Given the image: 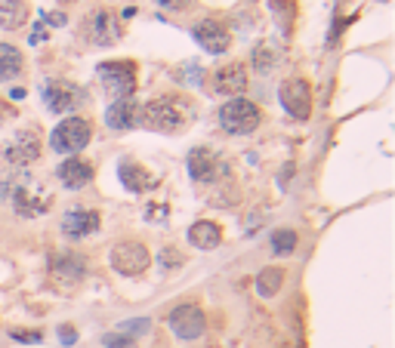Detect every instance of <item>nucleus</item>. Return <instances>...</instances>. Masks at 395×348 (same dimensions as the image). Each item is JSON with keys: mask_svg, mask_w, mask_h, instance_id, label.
Returning <instances> with one entry per match:
<instances>
[{"mask_svg": "<svg viewBox=\"0 0 395 348\" xmlns=\"http://www.w3.org/2000/svg\"><path fill=\"white\" fill-rule=\"evenodd\" d=\"M191 117V108L182 96H173V92H164V96H155L148 105L139 108V124L148 126L155 133H179L186 130Z\"/></svg>", "mask_w": 395, "mask_h": 348, "instance_id": "1", "label": "nucleus"}, {"mask_svg": "<svg viewBox=\"0 0 395 348\" xmlns=\"http://www.w3.org/2000/svg\"><path fill=\"white\" fill-rule=\"evenodd\" d=\"M6 198H10L16 216H25V219L44 216L49 210V203H53V194H49L37 179H28V176L16 182L13 188H6Z\"/></svg>", "mask_w": 395, "mask_h": 348, "instance_id": "2", "label": "nucleus"}, {"mask_svg": "<svg viewBox=\"0 0 395 348\" xmlns=\"http://www.w3.org/2000/svg\"><path fill=\"white\" fill-rule=\"evenodd\" d=\"M90 139H93V126H90L87 117H65L49 133V148L59 151V155H78L90 145Z\"/></svg>", "mask_w": 395, "mask_h": 348, "instance_id": "3", "label": "nucleus"}, {"mask_svg": "<svg viewBox=\"0 0 395 348\" xmlns=\"http://www.w3.org/2000/svg\"><path fill=\"white\" fill-rule=\"evenodd\" d=\"M259 121H263L259 108L250 99H244V96H235V99H229L220 108V126L229 136H247V133H254L257 126H259Z\"/></svg>", "mask_w": 395, "mask_h": 348, "instance_id": "4", "label": "nucleus"}, {"mask_svg": "<svg viewBox=\"0 0 395 348\" xmlns=\"http://www.w3.org/2000/svg\"><path fill=\"white\" fill-rule=\"evenodd\" d=\"M96 74L112 102L133 99V92H136V65L133 62H105L96 68Z\"/></svg>", "mask_w": 395, "mask_h": 348, "instance_id": "5", "label": "nucleus"}, {"mask_svg": "<svg viewBox=\"0 0 395 348\" xmlns=\"http://www.w3.org/2000/svg\"><path fill=\"white\" fill-rule=\"evenodd\" d=\"M81 34L90 47H114L121 40V22L114 19L112 10H93L87 19L81 22Z\"/></svg>", "mask_w": 395, "mask_h": 348, "instance_id": "6", "label": "nucleus"}, {"mask_svg": "<svg viewBox=\"0 0 395 348\" xmlns=\"http://www.w3.org/2000/svg\"><path fill=\"white\" fill-rule=\"evenodd\" d=\"M108 259H112V268L117 271V275H124V277H139L142 271H148V265H151L148 247H142L139 241L114 244L112 253H108Z\"/></svg>", "mask_w": 395, "mask_h": 348, "instance_id": "7", "label": "nucleus"}, {"mask_svg": "<svg viewBox=\"0 0 395 348\" xmlns=\"http://www.w3.org/2000/svg\"><path fill=\"white\" fill-rule=\"evenodd\" d=\"M40 92H44V105L49 108L53 114H65V112H74V108L81 105L83 99V90L81 87H74V83L69 80H44V87H40Z\"/></svg>", "mask_w": 395, "mask_h": 348, "instance_id": "8", "label": "nucleus"}, {"mask_svg": "<svg viewBox=\"0 0 395 348\" xmlns=\"http://www.w3.org/2000/svg\"><path fill=\"white\" fill-rule=\"evenodd\" d=\"M40 136L35 130H19V133H13L10 139H6V145H4V160L10 167H28V164H35V160L40 157Z\"/></svg>", "mask_w": 395, "mask_h": 348, "instance_id": "9", "label": "nucleus"}, {"mask_svg": "<svg viewBox=\"0 0 395 348\" xmlns=\"http://www.w3.org/2000/svg\"><path fill=\"white\" fill-rule=\"evenodd\" d=\"M278 99L281 105L288 108L290 117H297V121H309V114H312V90H309V83L302 78H288L278 87Z\"/></svg>", "mask_w": 395, "mask_h": 348, "instance_id": "10", "label": "nucleus"}, {"mask_svg": "<svg viewBox=\"0 0 395 348\" xmlns=\"http://www.w3.org/2000/svg\"><path fill=\"white\" fill-rule=\"evenodd\" d=\"M225 160L216 155V151H210V148H195L189 155V176L195 182L201 185H213V182H220L223 176H225Z\"/></svg>", "mask_w": 395, "mask_h": 348, "instance_id": "11", "label": "nucleus"}, {"mask_svg": "<svg viewBox=\"0 0 395 348\" xmlns=\"http://www.w3.org/2000/svg\"><path fill=\"white\" fill-rule=\"evenodd\" d=\"M191 37H195L198 47L207 49L210 56H220L232 47V31H229V25L220 19H201L195 28H191Z\"/></svg>", "mask_w": 395, "mask_h": 348, "instance_id": "12", "label": "nucleus"}, {"mask_svg": "<svg viewBox=\"0 0 395 348\" xmlns=\"http://www.w3.org/2000/svg\"><path fill=\"white\" fill-rule=\"evenodd\" d=\"M167 324H170L176 339H186L189 342V339L204 336L207 320H204V311H201L198 305H176L170 311V318H167Z\"/></svg>", "mask_w": 395, "mask_h": 348, "instance_id": "13", "label": "nucleus"}, {"mask_svg": "<svg viewBox=\"0 0 395 348\" xmlns=\"http://www.w3.org/2000/svg\"><path fill=\"white\" fill-rule=\"evenodd\" d=\"M213 90L220 96H241L247 90V65L244 62H229L213 71Z\"/></svg>", "mask_w": 395, "mask_h": 348, "instance_id": "14", "label": "nucleus"}, {"mask_svg": "<svg viewBox=\"0 0 395 348\" xmlns=\"http://www.w3.org/2000/svg\"><path fill=\"white\" fill-rule=\"evenodd\" d=\"M99 225H102V219H99L96 210H69V213L62 216V234L74 237V241L99 232Z\"/></svg>", "mask_w": 395, "mask_h": 348, "instance_id": "15", "label": "nucleus"}, {"mask_svg": "<svg viewBox=\"0 0 395 348\" xmlns=\"http://www.w3.org/2000/svg\"><path fill=\"white\" fill-rule=\"evenodd\" d=\"M117 179H121L124 188L133 191V194H142V191L155 188V176H151L142 164L130 160V157H124L121 164H117Z\"/></svg>", "mask_w": 395, "mask_h": 348, "instance_id": "16", "label": "nucleus"}, {"mask_svg": "<svg viewBox=\"0 0 395 348\" xmlns=\"http://www.w3.org/2000/svg\"><path fill=\"white\" fill-rule=\"evenodd\" d=\"M56 176H59V182H62L65 188L78 191V188H87V185L93 182V167H90L87 160H81V157H69V160L59 164Z\"/></svg>", "mask_w": 395, "mask_h": 348, "instance_id": "17", "label": "nucleus"}, {"mask_svg": "<svg viewBox=\"0 0 395 348\" xmlns=\"http://www.w3.org/2000/svg\"><path fill=\"white\" fill-rule=\"evenodd\" d=\"M105 124L112 130H133L139 124V105L133 99H117L105 108Z\"/></svg>", "mask_w": 395, "mask_h": 348, "instance_id": "18", "label": "nucleus"}, {"mask_svg": "<svg viewBox=\"0 0 395 348\" xmlns=\"http://www.w3.org/2000/svg\"><path fill=\"white\" fill-rule=\"evenodd\" d=\"M278 65H281V47L272 44V40H259L254 53H250V68L257 74H272Z\"/></svg>", "mask_w": 395, "mask_h": 348, "instance_id": "19", "label": "nucleus"}, {"mask_svg": "<svg viewBox=\"0 0 395 348\" xmlns=\"http://www.w3.org/2000/svg\"><path fill=\"white\" fill-rule=\"evenodd\" d=\"M53 275L62 277V281L78 284L81 277L87 275V262H83L81 253H56L53 256Z\"/></svg>", "mask_w": 395, "mask_h": 348, "instance_id": "20", "label": "nucleus"}, {"mask_svg": "<svg viewBox=\"0 0 395 348\" xmlns=\"http://www.w3.org/2000/svg\"><path fill=\"white\" fill-rule=\"evenodd\" d=\"M223 241V228L216 222H207V219H201V222H195L189 228V244L198 250H216Z\"/></svg>", "mask_w": 395, "mask_h": 348, "instance_id": "21", "label": "nucleus"}, {"mask_svg": "<svg viewBox=\"0 0 395 348\" xmlns=\"http://www.w3.org/2000/svg\"><path fill=\"white\" fill-rule=\"evenodd\" d=\"M28 0H0V28L16 31L28 22Z\"/></svg>", "mask_w": 395, "mask_h": 348, "instance_id": "22", "label": "nucleus"}, {"mask_svg": "<svg viewBox=\"0 0 395 348\" xmlns=\"http://www.w3.org/2000/svg\"><path fill=\"white\" fill-rule=\"evenodd\" d=\"M25 68V59H22V49L13 47V44H0V80H13L19 78Z\"/></svg>", "mask_w": 395, "mask_h": 348, "instance_id": "23", "label": "nucleus"}, {"mask_svg": "<svg viewBox=\"0 0 395 348\" xmlns=\"http://www.w3.org/2000/svg\"><path fill=\"white\" fill-rule=\"evenodd\" d=\"M281 284H284V271L266 268V271H259V277H257V293L263 296V299H272V296L281 290Z\"/></svg>", "mask_w": 395, "mask_h": 348, "instance_id": "24", "label": "nucleus"}, {"mask_svg": "<svg viewBox=\"0 0 395 348\" xmlns=\"http://www.w3.org/2000/svg\"><path fill=\"white\" fill-rule=\"evenodd\" d=\"M293 250H297V232H290V228L272 232V253L275 256H290Z\"/></svg>", "mask_w": 395, "mask_h": 348, "instance_id": "25", "label": "nucleus"}, {"mask_svg": "<svg viewBox=\"0 0 395 348\" xmlns=\"http://www.w3.org/2000/svg\"><path fill=\"white\" fill-rule=\"evenodd\" d=\"M151 330V320L148 318H133V320H121L117 324V333H124V336H142V333H148Z\"/></svg>", "mask_w": 395, "mask_h": 348, "instance_id": "26", "label": "nucleus"}, {"mask_svg": "<svg viewBox=\"0 0 395 348\" xmlns=\"http://www.w3.org/2000/svg\"><path fill=\"white\" fill-rule=\"evenodd\" d=\"M102 345L105 348H136V342H133L130 336H124V333H108L102 339Z\"/></svg>", "mask_w": 395, "mask_h": 348, "instance_id": "27", "label": "nucleus"}, {"mask_svg": "<svg viewBox=\"0 0 395 348\" xmlns=\"http://www.w3.org/2000/svg\"><path fill=\"white\" fill-rule=\"evenodd\" d=\"M161 265H164V268L182 265V253H176V250H170V247H164V250H161Z\"/></svg>", "mask_w": 395, "mask_h": 348, "instance_id": "28", "label": "nucleus"}, {"mask_svg": "<svg viewBox=\"0 0 395 348\" xmlns=\"http://www.w3.org/2000/svg\"><path fill=\"white\" fill-rule=\"evenodd\" d=\"M158 4L164 6V10H173V13H182V10H189L195 0H158Z\"/></svg>", "mask_w": 395, "mask_h": 348, "instance_id": "29", "label": "nucleus"}, {"mask_svg": "<svg viewBox=\"0 0 395 348\" xmlns=\"http://www.w3.org/2000/svg\"><path fill=\"white\" fill-rule=\"evenodd\" d=\"M59 339H62V345H74L78 342V333L71 327H59Z\"/></svg>", "mask_w": 395, "mask_h": 348, "instance_id": "30", "label": "nucleus"}, {"mask_svg": "<svg viewBox=\"0 0 395 348\" xmlns=\"http://www.w3.org/2000/svg\"><path fill=\"white\" fill-rule=\"evenodd\" d=\"M13 339H19V342H40V333H19V330H13Z\"/></svg>", "mask_w": 395, "mask_h": 348, "instance_id": "31", "label": "nucleus"}, {"mask_svg": "<svg viewBox=\"0 0 395 348\" xmlns=\"http://www.w3.org/2000/svg\"><path fill=\"white\" fill-rule=\"evenodd\" d=\"M0 121H4V105H0Z\"/></svg>", "mask_w": 395, "mask_h": 348, "instance_id": "32", "label": "nucleus"}, {"mask_svg": "<svg viewBox=\"0 0 395 348\" xmlns=\"http://www.w3.org/2000/svg\"><path fill=\"white\" fill-rule=\"evenodd\" d=\"M62 4H78V0H62Z\"/></svg>", "mask_w": 395, "mask_h": 348, "instance_id": "33", "label": "nucleus"}]
</instances>
